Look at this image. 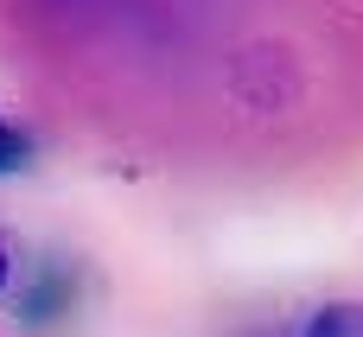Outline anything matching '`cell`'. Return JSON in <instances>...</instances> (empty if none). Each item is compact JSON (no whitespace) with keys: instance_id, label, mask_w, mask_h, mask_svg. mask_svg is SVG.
I'll return each mask as SVG.
<instances>
[{"instance_id":"cell-3","label":"cell","mask_w":363,"mask_h":337,"mask_svg":"<svg viewBox=\"0 0 363 337\" xmlns=\"http://www.w3.org/2000/svg\"><path fill=\"white\" fill-rule=\"evenodd\" d=\"M6 280H13V255L0 249V287H6Z\"/></svg>"},{"instance_id":"cell-2","label":"cell","mask_w":363,"mask_h":337,"mask_svg":"<svg viewBox=\"0 0 363 337\" xmlns=\"http://www.w3.org/2000/svg\"><path fill=\"white\" fill-rule=\"evenodd\" d=\"M26 159H32V147H26V134H19V127H13V121L0 115V178H6V172H19Z\"/></svg>"},{"instance_id":"cell-1","label":"cell","mask_w":363,"mask_h":337,"mask_svg":"<svg viewBox=\"0 0 363 337\" xmlns=\"http://www.w3.org/2000/svg\"><path fill=\"white\" fill-rule=\"evenodd\" d=\"M306 337H363V299H338V306H319L306 319Z\"/></svg>"}]
</instances>
